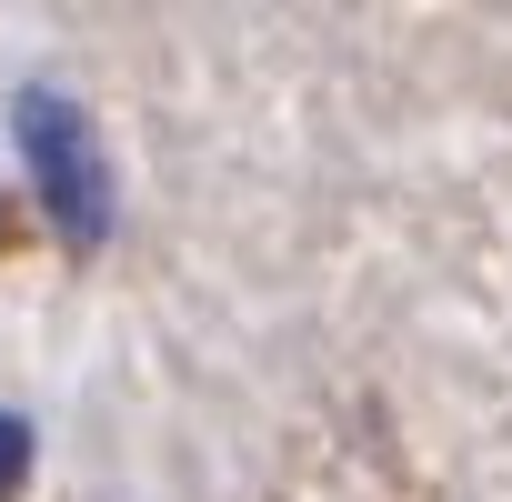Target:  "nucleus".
Instances as JSON below:
<instances>
[{
    "instance_id": "nucleus-1",
    "label": "nucleus",
    "mask_w": 512,
    "mask_h": 502,
    "mask_svg": "<svg viewBox=\"0 0 512 502\" xmlns=\"http://www.w3.org/2000/svg\"><path fill=\"white\" fill-rule=\"evenodd\" d=\"M21 151H31V191L61 221V241L101 251V231H111V161H101L91 111L61 101V91H21Z\"/></svg>"
},
{
    "instance_id": "nucleus-2",
    "label": "nucleus",
    "mask_w": 512,
    "mask_h": 502,
    "mask_svg": "<svg viewBox=\"0 0 512 502\" xmlns=\"http://www.w3.org/2000/svg\"><path fill=\"white\" fill-rule=\"evenodd\" d=\"M21 472H31V422H21V412H0V502L21 492Z\"/></svg>"
}]
</instances>
